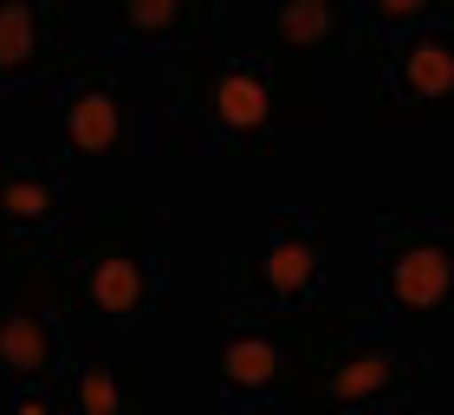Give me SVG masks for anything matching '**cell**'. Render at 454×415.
<instances>
[{
    "label": "cell",
    "mask_w": 454,
    "mask_h": 415,
    "mask_svg": "<svg viewBox=\"0 0 454 415\" xmlns=\"http://www.w3.org/2000/svg\"><path fill=\"white\" fill-rule=\"evenodd\" d=\"M162 137L189 156L266 162L279 150L273 66L254 59V52H221L215 39L176 52L169 98H162Z\"/></svg>",
    "instance_id": "1"
},
{
    "label": "cell",
    "mask_w": 454,
    "mask_h": 415,
    "mask_svg": "<svg viewBox=\"0 0 454 415\" xmlns=\"http://www.w3.org/2000/svg\"><path fill=\"white\" fill-rule=\"evenodd\" d=\"M377 305L403 325L454 311V208H377Z\"/></svg>",
    "instance_id": "2"
},
{
    "label": "cell",
    "mask_w": 454,
    "mask_h": 415,
    "mask_svg": "<svg viewBox=\"0 0 454 415\" xmlns=\"http://www.w3.org/2000/svg\"><path fill=\"white\" fill-rule=\"evenodd\" d=\"M325 247H332V221L318 208H273L266 234L227 260L221 293L240 311H305L325 279Z\"/></svg>",
    "instance_id": "3"
},
{
    "label": "cell",
    "mask_w": 454,
    "mask_h": 415,
    "mask_svg": "<svg viewBox=\"0 0 454 415\" xmlns=\"http://www.w3.org/2000/svg\"><path fill=\"white\" fill-rule=\"evenodd\" d=\"M59 104V150L66 156H85V162H105V156H130L143 150V111L130 85H123V66L105 52H85V59H66L52 85Z\"/></svg>",
    "instance_id": "4"
},
{
    "label": "cell",
    "mask_w": 454,
    "mask_h": 415,
    "mask_svg": "<svg viewBox=\"0 0 454 415\" xmlns=\"http://www.w3.org/2000/svg\"><path fill=\"white\" fill-rule=\"evenodd\" d=\"M422 377V344L396 338V331H357L325 357V377L312 389L318 415H350V409H377V403H403Z\"/></svg>",
    "instance_id": "5"
},
{
    "label": "cell",
    "mask_w": 454,
    "mask_h": 415,
    "mask_svg": "<svg viewBox=\"0 0 454 415\" xmlns=\"http://www.w3.org/2000/svg\"><path fill=\"white\" fill-rule=\"evenodd\" d=\"M286 383V338L260 311H234L221 325V357H215V389L227 409L240 415H266Z\"/></svg>",
    "instance_id": "6"
},
{
    "label": "cell",
    "mask_w": 454,
    "mask_h": 415,
    "mask_svg": "<svg viewBox=\"0 0 454 415\" xmlns=\"http://www.w3.org/2000/svg\"><path fill=\"white\" fill-rule=\"evenodd\" d=\"M72 227V189L52 156L0 162V234L13 247H52Z\"/></svg>",
    "instance_id": "7"
},
{
    "label": "cell",
    "mask_w": 454,
    "mask_h": 415,
    "mask_svg": "<svg viewBox=\"0 0 454 415\" xmlns=\"http://www.w3.org/2000/svg\"><path fill=\"white\" fill-rule=\"evenodd\" d=\"M66 299L78 311L111 318V325H137L162 305V273H156V260H143V254H98L66 279Z\"/></svg>",
    "instance_id": "8"
},
{
    "label": "cell",
    "mask_w": 454,
    "mask_h": 415,
    "mask_svg": "<svg viewBox=\"0 0 454 415\" xmlns=\"http://www.w3.org/2000/svg\"><path fill=\"white\" fill-rule=\"evenodd\" d=\"M66 59L52 46V7L46 0H0V98L13 91H52Z\"/></svg>",
    "instance_id": "9"
},
{
    "label": "cell",
    "mask_w": 454,
    "mask_h": 415,
    "mask_svg": "<svg viewBox=\"0 0 454 415\" xmlns=\"http://www.w3.org/2000/svg\"><path fill=\"white\" fill-rule=\"evenodd\" d=\"M383 98L389 104H454V13L428 20L383 59Z\"/></svg>",
    "instance_id": "10"
},
{
    "label": "cell",
    "mask_w": 454,
    "mask_h": 415,
    "mask_svg": "<svg viewBox=\"0 0 454 415\" xmlns=\"http://www.w3.org/2000/svg\"><path fill=\"white\" fill-rule=\"evenodd\" d=\"M0 370L13 383H52L66 389V338H59V318L39 305H0Z\"/></svg>",
    "instance_id": "11"
},
{
    "label": "cell",
    "mask_w": 454,
    "mask_h": 415,
    "mask_svg": "<svg viewBox=\"0 0 454 415\" xmlns=\"http://www.w3.org/2000/svg\"><path fill=\"white\" fill-rule=\"evenodd\" d=\"M117 33L130 46H162V52H189L215 39V7L208 0H117Z\"/></svg>",
    "instance_id": "12"
},
{
    "label": "cell",
    "mask_w": 454,
    "mask_h": 415,
    "mask_svg": "<svg viewBox=\"0 0 454 415\" xmlns=\"http://www.w3.org/2000/svg\"><path fill=\"white\" fill-rule=\"evenodd\" d=\"M350 39V7L338 0H286L273 7V46L286 52H338Z\"/></svg>",
    "instance_id": "13"
},
{
    "label": "cell",
    "mask_w": 454,
    "mask_h": 415,
    "mask_svg": "<svg viewBox=\"0 0 454 415\" xmlns=\"http://www.w3.org/2000/svg\"><path fill=\"white\" fill-rule=\"evenodd\" d=\"M428 20H442L428 0H364V7H350V39H364V52L377 59V72H383V59L396 52L409 33H422Z\"/></svg>",
    "instance_id": "14"
},
{
    "label": "cell",
    "mask_w": 454,
    "mask_h": 415,
    "mask_svg": "<svg viewBox=\"0 0 454 415\" xmlns=\"http://www.w3.org/2000/svg\"><path fill=\"white\" fill-rule=\"evenodd\" d=\"M123 370H130V364H117V357H91V364L66 383L72 415H123Z\"/></svg>",
    "instance_id": "15"
},
{
    "label": "cell",
    "mask_w": 454,
    "mask_h": 415,
    "mask_svg": "<svg viewBox=\"0 0 454 415\" xmlns=\"http://www.w3.org/2000/svg\"><path fill=\"white\" fill-rule=\"evenodd\" d=\"M13 415H72L66 403V389H52V383H13Z\"/></svg>",
    "instance_id": "16"
},
{
    "label": "cell",
    "mask_w": 454,
    "mask_h": 415,
    "mask_svg": "<svg viewBox=\"0 0 454 415\" xmlns=\"http://www.w3.org/2000/svg\"><path fill=\"white\" fill-rule=\"evenodd\" d=\"M350 415H416V409H403V403H377V409H350Z\"/></svg>",
    "instance_id": "17"
}]
</instances>
